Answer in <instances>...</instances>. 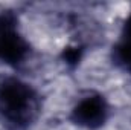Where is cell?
I'll list each match as a JSON object with an SVG mask.
<instances>
[{
	"instance_id": "cell-1",
	"label": "cell",
	"mask_w": 131,
	"mask_h": 130,
	"mask_svg": "<svg viewBox=\"0 0 131 130\" xmlns=\"http://www.w3.org/2000/svg\"><path fill=\"white\" fill-rule=\"evenodd\" d=\"M35 103V90L20 78L6 77L0 81V113L14 124L31 119Z\"/></svg>"
},
{
	"instance_id": "cell-2",
	"label": "cell",
	"mask_w": 131,
	"mask_h": 130,
	"mask_svg": "<svg viewBox=\"0 0 131 130\" xmlns=\"http://www.w3.org/2000/svg\"><path fill=\"white\" fill-rule=\"evenodd\" d=\"M108 116V104L99 94L81 98L72 109V121L79 127L95 130L104 126Z\"/></svg>"
}]
</instances>
